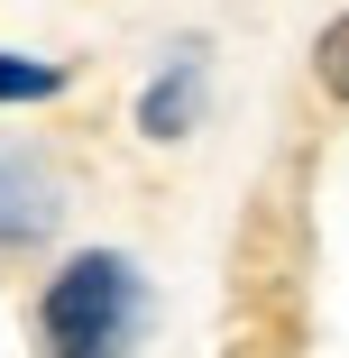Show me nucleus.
I'll use <instances>...</instances> for the list:
<instances>
[{
	"mask_svg": "<svg viewBox=\"0 0 349 358\" xmlns=\"http://www.w3.org/2000/svg\"><path fill=\"white\" fill-rule=\"evenodd\" d=\"M46 221H55V184H46V166L0 148V239H37Z\"/></svg>",
	"mask_w": 349,
	"mask_h": 358,
	"instance_id": "nucleus-3",
	"label": "nucleus"
},
{
	"mask_svg": "<svg viewBox=\"0 0 349 358\" xmlns=\"http://www.w3.org/2000/svg\"><path fill=\"white\" fill-rule=\"evenodd\" d=\"M193 110H202V55L184 46L166 74L138 92V138H157V148H166V138H184V129H193Z\"/></svg>",
	"mask_w": 349,
	"mask_h": 358,
	"instance_id": "nucleus-2",
	"label": "nucleus"
},
{
	"mask_svg": "<svg viewBox=\"0 0 349 358\" xmlns=\"http://www.w3.org/2000/svg\"><path fill=\"white\" fill-rule=\"evenodd\" d=\"M313 83L331 92V101H349V10L322 28V46H313Z\"/></svg>",
	"mask_w": 349,
	"mask_h": 358,
	"instance_id": "nucleus-5",
	"label": "nucleus"
},
{
	"mask_svg": "<svg viewBox=\"0 0 349 358\" xmlns=\"http://www.w3.org/2000/svg\"><path fill=\"white\" fill-rule=\"evenodd\" d=\"M37 331H46V358H129V340L148 331V285L120 248H83L55 266Z\"/></svg>",
	"mask_w": 349,
	"mask_h": 358,
	"instance_id": "nucleus-1",
	"label": "nucleus"
},
{
	"mask_svg": "<svg viewBox=\"0 0 349 358\" xmlns=\"http://www.w3.org/2000/svg\"><path fill=\"white\" fill-rule=\"evenodd\" d=\"M64 92V64H37V55H0V101H55Z\"/></svg>",
	"mask_w": 349,
	"mask_h": 358,
	"instance_id": "nucleus-4",
	"label": "nucleus"
}]
</instances>
